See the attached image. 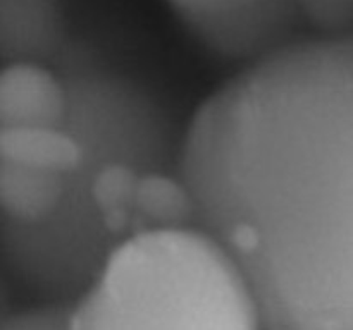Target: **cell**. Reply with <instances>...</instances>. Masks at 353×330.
<instances>
[{
    "instance_id": "ba28073f",
    "label": "cell",
    "mask_w": 353,
    "mask_h": 330,
    "mask_svg": "<svg viewBox=\"0 0 353 330\" xmlns=\"http://www.w3.org/2000/svg\"><path fill=\"white\" fill-rule=\"evenodd\" d=\"M140 172L128 162L109 160L92 175L90 198L97 213L109 208H133Z\"/></svg>"
},
{
    "instance_id": "8992f818",
    "label": "cell",
    "mask_w": 353,
    "mask_h": 330,
    "mask_svg": "<svg viewBox=\"0 0 353 330\" xmlns=\"http://www.w3.org/2000/svg\"><path fill=\"white\" fill-rule=\"evenodd\" d=\"M83 158L81 143L65 127H0V160L71 174Z\"/></svg>"
},
{
    "instance_id": "277c9868",
    "label": "cell",
    "mask_w": 353,
    "mask_h": 330,
    "mask_svg": "<svg viewBox=\"0 0 353 330\" xmlns=\"http://www.w3.org/2000/svg\"><path fill=\"white\" fill-rule=\"evenodd\" d=\"M68 119V88L50 69L16 60L0 69V127H62Z\"/></svg>"
},
{
    "instance_id": "9c48e42d",
    "label": "cell",
    "mask_w": 353,
    "mask_h": 330,
    "mask_svg": "<svg viewBox=\"0 0 353 330\" xmlns=\"http://www.w3.org/2000/svg\"><path fill=\"white\" fill-rule=\"evenodd\" d=\"M302 17L316 26L341 36V30H348L353 19V0H295Z\"/></svg>"
},
{
    "instance_id": "52a82bcc",
    "label": "cell",
    "mask_w": 353,
    "mask_h": 330,
    "mask_svg": "<svg viewBox=\"0 0 353 330\" xmlns=\"http://www.w3.org/2000/svg\"><path fill=\"white\" fill-rule=\"evenodd\" d=\"M133 210L147 220L150 229H179L195 219V203L188 188L155 170L138 177Z\"/></svg>"
},
{
    "instance_id": "6da1fadb",
    "label": "cell",
    "mask_w": 353,
    "mask_h": 330,
    "mask_svg": "<svg viewBox=\"0 0 353 330\" xmlns=\"http://www.w3.org/2000/svg\"><path fill=\"white\" fill-rule=\"evenodd\" d=\"M350 36L286 45L200 109L185 151L195 219L269 329L350 330Z\"/></svg>"
},
{
    "instance_id": "7a4b0ae2",
    "label": "cell",
    "mask_w": 353,
    "mask_h": 330,
    "mask_svg": "<svg viewBox=\"0 0 353 330\" xmlns=\"http://www.w3.org/2000/svg\"><path fill=\"white\" fill-rule=\"evenodd\" d=\"M228 308L257 320L223 248L183 227L152 229L116 248L100 284L72 309L69 329H217L212 320L228 318Z\"/></svg>"
},
{
    "instance_id": "3957f363",
    "label": "cell",
    "mask_w": 353,
    "mask_h": 330,
    "mask_svg": "<svg viewBox=\"0 0 353 330\" xmlns=\"http://www.w3.org/2000/svg\"><path fill=\"white\" fill-rule=\"evenodd\" d=\"M186 28L217 50H255L300 19L295 0H168Z\"/></svg>"
},
{
    "instance_id": "5b68a950",
    "label": "cell",
    "mask_w": 353,
    "mask_h": 330,
    "mask_svg": "<svg viewBox=\"0 0 353 330\" xmlns=\"http://www.w3.org/2000/svg\"><path fill=\"white\" fill-rule=\"evenodd\" d=\"M65 174L0 160V212L12 222L38 223L61 205Z\"/></svg>"
},
{
    "instance_id": "30bf717a",
    "label": "cell",
    "mask_w": 353,
    "mask_h": 330,
    "mask_svg": "<svg viewBox=\"0 0 353 330\" xmlns=\"http://www.w3.org/2000/svg\"><path fill=\"white\" fill-rule=\"evenodd\" d=\"M100 223L109 236H124L130 230L131 208H109L99 213Z\"/></svg>"
}]
</instances>
